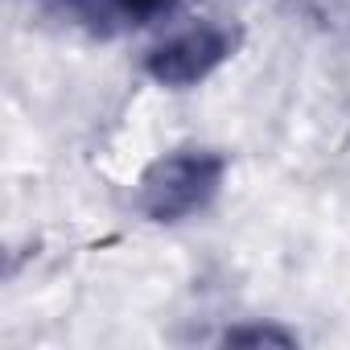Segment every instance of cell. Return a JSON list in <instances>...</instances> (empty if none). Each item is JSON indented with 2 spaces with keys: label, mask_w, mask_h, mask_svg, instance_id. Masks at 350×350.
<instances>
[{
  "label": "cell",
  "mask_w": 350,
  "mask_h": 350,
  "mask_svg": "<svg viewBox=\"0 0 350 350\" xmlns=\"http://www.w3.org/2000/svg\"><path fill=\"white\" fill-rule=\"evenodd\" d=\"M161 182H148V194H152V215L169 219V215H182V211H194L211 190H215V169L206 173L202 169V157H178V161H165L161 169Z\"/></svg>",
  "instance_id": "6da1fadb"
},
{
  "label": "cell",
  "mask_w": 350,
  "mask_h": 350,
  "mask_svg": "<svg viewBox=\"0 0 350 350\" xmlns=\"http://www.w3.org/2000/svg\"><path fill=\"white\" fill-rule=\"evenodd\" d=\"M223 54H227V38L223 33H215V29H190V33L173 38L169 46L157 50L152 70H157V79H169V83H190L211 62H219Z\"/></svg>",
  "instance_id": "7a4b0ae2"
},
{
  "label": "cell",
  "mask_w": 350,
  "mask_h": 350,
  "mask_svg": "<svg viewBox=\"0 0 350 350\" xmlns=\"http://www.w3.org/2000/svg\"><path fill=\"white\" fill-rule=\"evenodd\" d=\"M62 5H66L70 13H79L83 21H95V25H103V21L140 25V21H148L152 13H161L169 0H62Z\"/></svg>",
  "instance_id": "3957f363"
}]
</instances>
